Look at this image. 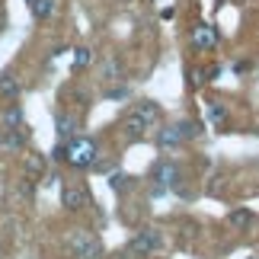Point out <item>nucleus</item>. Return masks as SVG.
Here are the masks:
<instances>
[{"label": "nucleus", "mask_w": 259, "mask_h": 259, "mask_svg": "<svg viewBox=\"0 0 259 259\" xmlns=\"http://www.w3.org/2000/svg\"><path fill=\"white\" fill-rule=\"evenodd\" d=\"M99 157V147L93 138H71L64 144V160L71 166H93Z\"/></svg>", "instance_id": "1"}, {"label": "nucleus", "mask_w": 259, "mask_h": 259, "mask_svg": "<svg viewBox=\"0 0 259 259\" xmlns=\"http://www.w3.org/2000/svg\"><path fill=\"white\" fill-rule=\"evenodd\" d=\"M71 250L80 259H99L103 256V243H99V237H93L90 231H77L71 237Z\"/></svg>", "instance_id": "2"}, {"label": "nucleus", "mask_w": 259, "mask_h": 259, "mask_svg": "<svg viewBox=\"0 0 259 259\" xmlns=\"http://www.w3.org/2000/svg\"><path fill=\"white\" fill-rule=\"evenodd\" d=\"M157 246H160V231L147 227V231H141L132 243H128V253H132L135 259H141V256H151Z\"/></svg>", "instance_id": "3"}, {"label": "nucleus", "mask_w": 259, "mask_h": 259, "mask_svg": "<svg viewBox=\"0 0 259 259\" xmlns=\"http://www.w3.org/2000/svg\"><path fill=\"white\" fill-rule=\"evenodd\" d=\"M151 179H154L157 192H166V189H173V186L179 183V166H176L173 160H160V163L154 166Z\"/></svg>", "instance_id": "4"}, {"label": "nucleus", "mask_w": 259, "mask_h": 259, "mask_svg": "<svg viewBox=\"0 0 259 259\" xmlns=\"http://www.w3.org/2000/svg\"><path fill=\"white\" fill-rule=\"evenodd\" d=\"M61 205L67 208V211H83V208L90 205V192L83 186H77V183H67L61 189Z\"/></svg>", "instance_id": "5"}, {"label": "nucleus", "mask_w": 259, "mask_h": 259, "mask_svg": "<svg viewBox=\"0 0 259 259\" xmlns=\"http://www.w3.org/2000/svg\"><path fill=\"white\" fill-rule=\"evenodd\" d=\"M218 42H221V35H218V29H214V26L202 23V26H195V29H192V45L198 48V52H211Z\"/></svg>", "instance_id": "6"}, {"label": "nucleus", "mask_w": 259, "mask_h": 259, "mask_svg": "<svg viewBox=\"0 0 259 259\" xmlns=\"http://www.w3.org/2000/svg\"><path fill=\"white\" fill-rule=\"evenodd\" d=\"M132 112H135L138 118H141V122H144L147 128H157V125H160V106H157V103H151V99L138 103V106L132 109Z\"/></svg>", "instance_id": "7"}, {"label": "nucleus", "mask_w": 259, "mask_h": 259, "mask_svg": "<svg viewBox=\"0 0 259 259\" xmlns=\"http://www.w3.org/2000/svg\"><path fill=\"white\" fill-rule=\"evenodd\" d=\"M77 128H80V122H77L74 115H58L55 118V132H58V141L67 144L71 138H77Z\"/></svg>", "instance_id": "8"}, {"label": "nucleus", "mask_w": 259, "mask_h": 259, "mask_svg": "<svg viewBox=\"0 0 259 259\" xmlns=\"http://www.w3.org/2000/svg\"><path fill=\"white\" fill-rule=\"evenodd\" d=\"M122 132H125L128 141H141V138L151 132V128H147V125H144L135 112H128V115H125V122H122Z\"/></svg>", "instance_id": "9"}, {"label": "nucleus", "mask_w": 259, "mask_h": 259, "mask_svg": "<svg viewBox=\"0 0 259 259\" xmlns=\"http://www.w3.org/2000/svg\"><path fill=\"white\" fill-rule=\"evenodd\" d=\"M179 144H186L183 135H179V125H170V128H160V132H157V147H160V151H173Z\"/></svg>", "instance_id": "10"}, {"label": "nucleus", "mask_w": 259, "mask_h": 259, "mask_svg": "<svg viewBox=\"0 0 259 259\" xmlns=\"http://www.w3.org/2000/svg\"><path fill=\"white\" fill-rule=\"evenodd\" d=\"M0 147L10 151V154L23 151V147H26V132H23V128H10V132H4V135H0Z\"/></svg>", "instance_id": "11"}, {"label": "nucleus", "mask_w": 259, "mask_h": 259, "mask_svg": "<svg viewBox=\"0 0 259 259\" xmlns=\"http://www.w3.org/2000/svg\"><path fill=\"white\" fill-rule=\"evenodd\" d=\"M29 10H32L35 19H48L58 10V0H29Z\"/></svg>", "instance_id": "12"}, {"label": "nucleus", "mask_w": 259, "mask_h": 259, "mask_svg": "<svg viewBox=\"0 0 259 259\" xmlns=\"http://www.w3.org/2000/svg\"><path fill=\"white\" fill-rule=\"evenodd\" d=\"M179 125V135H183V141H192V138L202 135V122H195V118H183V122H176Z\"/></svg>", "instance_id": "13"}, {"label": "nucleus", "mask_w": 259, "mask_h": 259, "mask_svg": "<svg viewBox=\"0 0 259 259\" xmlns=\"http://www.w3.org/2000/svg\"><path fill=\"white\" fill-rule=\"evenodd\" d=\"M0 93H4L7 99H16L19 96V80L13 74H0Z\"/></svg>", "instance_id": "14"}, {"label": "nucleus", "mask_w": 259, "mask_h": 259, "mask_svg": "<svg viewBox=\"0 0 259 259\" xmlns=\"http://www.w3.org/2000/svg\"><path fill=\"white\" fill-rule=\"evenodd\" d=\"M10 128H23V109L19 106H10L4 112V132H10Z\"/></svg>", "instance_id": "15"}, {"label": "nucleus", "mask_w": 259, "mask_h": 259, "mask_svg": "<svg viewBox=\"0 0 259 259\" xmlns=\"http://www.w3.org/2000/svg\"><path fill=\"white\" fill-rule=\"evenodd\" d=\"M23 163H26V173L29 176H42L45 173V157L42 154H26Z\"/></svg>", "instance_id": "16"}, {"label": "nucleus", "mask_w": 259, "mask_h": 259, "mask_svg": "<svg viewBox=\"0 0 259 259\" xmlns=\"http://www.w3.org/2000/svg\"><path fill=\"white\" fill-rule=\"evenodd\" d=\"M103 77L106 80H122V64H118V58H109L103 64Z\"/></svg>", "instance_id": "17"}, {"label": "nucleus", "mask_w": 259, "mask_h": 259, "mask_svg": "<svg viewBox=\"0 0 259 259\" xmlns=\"http://www.w3.org/2000/svg\"><path fill=\"white\" fill-rule=\"evenodd\" d=\"M231 224H234V227H250V224H253V214L246 211V208H240V211H231Z\"/></svg>", "instance_id": "18"}, {"label": "nucleus", "mask_w": 259, "mask_h": 259, "mask_svg": "<svg viewBox=\"0 0 259 259\" xmlns=\"http://www.w3.org/2000/svg\"><path fill=\"white\" fill-rule=\"evenodd\" d=\"M109 186H112L115 192H125V189L132 186V176H125V173H112V176H109Z\"/></svg>", "instance_id": "19"}, {"label": "nucleus", "mask_w": 259, "mask_h": 259, "mask_svg": "<svg viewBox=\"0 0 259 259\" xmlns=\"http://www.w3.org/2000/svg\"><path fill=\"white\" fill-rule=\"evenodd\" d=\"M90 61H93V52H90V48H77L74 52V67H87Z\"/></svg>", "instance_id": "20"}, {"label": "nucleus", "mask_w": 259, "mask_h": 259, "mask_svg": "<svg viewBox=\"0 0 259 259\" xmlns=\"http://www.w3.org/2000/svg\"><path fill=\"white\" fill-rule=\"evenodd\" d=\"M208 115H211V122H214V125H224V122H227V109H224V106H218V103H211Z\"/></svg>", "instance_id": "21"}, {"label": "nucleus", "mask_w": 259, "mask_h": 259, "mask_svg": "<svg viewBox=\"0 0 259 259\" xmlns=\"http://www.w3.org/2000/svg\"><path fill=\"white\" fill-rule=\"evenodd\" d=\"M106 96H109V99H125V96H128V90H125V87H118V90H109Z\"/></svg>", "instance_id": "22"}]
</instances>
